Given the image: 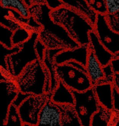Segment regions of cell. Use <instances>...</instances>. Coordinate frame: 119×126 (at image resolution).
Wrapping results in <instances>:
<instances>
[{
  "instance_id": "6da1fadb",
  "label": "cell",
  "mask_w": 119,
  "mask_h": 126,
  "mask_svg": "<svg viewBox=\"0 0 119 126\" xmlns=\"http://www.w3.org/2000/svg\"><path fill=\"white\" fill-rule=\"evenodd\" d=\"M52 10L45 3L37 4L29 7L30 15L41 26L39 39L47 49H74L79 46L69 34L65 29L55 22L50 16Z\"/></svg>"
},
{
  "instance_id": "7a4b0ae2",
  "label": "cell",
  "mask_w": 119,
  "mask_h": 126,
  "mask_svg": "<svg viewBox=\"0 0 119 126\" xmlns=\"http://www.w3.org/2000/svg\"><path fill=\"white\" fill-rule=\"evenodd\" d=\"M50 16L79 45L89 46V33L94 30V26L85 16L64 5L52 10Z\"/></svg>"
},
{
  "instance_id": "3957f363",
  "label": "cell",
  "mask_w": 119,
  "mask_h": 126,
  "mask_svg": "<svg viewBox=\"0 0 119 126\" xmlns=\"http://www.w3.org/2000/svg\"><path fill=\"white\" fill-rule=\"evenodd\" d=\"M14 81L21 92L40 95L45 93V83L50 84L51 78L43 62L37 60L28 64Z\"/></svg>"
},
{
  "instance_id": "277c9868",
  "label": "cell",
  "mask_w": 119,
  "mask_h": 126,
  "mask_svg": "<svg viewBox=\"0 0 119 126\" xmlns=\"http://www.w3.org/2000/svg\"><path fill=\"white\" fill-rule=\"evenodd\" d=\"M38 39L39 32H32L30 37L20 44V49L7 57V71L11 76L14 78L18 77L28 64L39 60L35 48Z\"/></svg>"
},
{
  "instance_id": "5b68a950",
  "label": "cell",
  "mask_w": 119,
  "mask_h": 126,
  "mask_svg": "<svg viewBox=\"0 0 119 126\" xmlns=\"http://www.w3.org/2000/svg\"><path fill=\"white\" fill-rule=\"evenodd\" d=\"M58 81H61L72 91L84 92L93 87L87 72L66 63L55 65Z\"/></svg>"
},
{
  "instance_id": "8992f818",
  "label": "cell",
  "mask_w": 119,
  "mask_h": 126,
  "mask_svg": "<svg viewBox=\"0 0 119 126\" xmlns=\"http://www.w3.org/2000/svg\"><path fill=\"white\" fill-rule=\"evenodd\" d=\"M72 91L75 98L74 106L81 126H90L92 116L99 105L93 87L81 92Z\"/></svg>"
},
{
  "instance_id": "52a82bcc",
  "label": "cell",
  "mask_w": 119,
  "mask_h": 126,
  "mask_svg": "<svg viewBox=\"0 0 119 126\" xmlns=\"http://www.w3.org/2000/svg\"><path fill=\"white\" fill-rule=\"evenodd\" d=\"M51 94L44 93L40 95L31 94L18 107L23 126H38L40 112Z\"/></svg>"
},
{
  "instance_id": "ba28073f",
  "label": "cell",
  "mask_w": 119,
  "mask_h": 126,
  "mask_svg": "<svg viewBox=\"0 0 119 126\" xmlns=\"http://www.w3.org/2000/svg\"><path fill=\"white\" fill-rule=\"evenodd\" d=\"M94 26V31L102 44L114 55L119 54V33L111 29L106 15L97 14Z\"/></svg>"
},
{
  "instance_id": "9c48e42d",
  "label": "cell",
  "mask_w": 119,
  "mask_h": 126,
  "mask_svg": "<svg viewBox=\"0 0 119 126\" xmlns=\"http://www.w3.org/2000/svg\"><path fill=\"white\" fill-rule=\"evenodd\" d=\"M1 89V105L0 117V125L5 126L9 106L16 96L19 91L14 78L6 77L0 80Z\"/></svg>"
},
{
  "instance_id": "30bf717a",
  "label": "cell",
  "mask_w": 119,
  "mask_h": 126,
  "mask_svg": "<svg viewBox=\"0 0 119 126\" xmlns=\"http://www.w3.org/2000/svg\"><path fill=\"white\" fill-rule=\"evenodd\" d=\"M89 51V46L87 45H79L74 49H64L55 56L54 62L55 64L58 65L75 61L85 66Z\"/></svg>"
},
{
  "instance_id": "8fae6325",
  "label": "cell",
  "mask_w": 119,
  "mask_h": 126,
  "mask_svg": "<svg viewBox=\"0 0 119 126\" xmlns=\"http://www.w3.org/2000/svg\"><path fill=\"white\" fill-rule=\"evenodd\" d=\"M61 126V113L57 104L50 98L42 107L39 118L38 126Z\"/></svg>"
},
{
  "instance_id": "7c38bea8",
  "label": "cell",
  "mask_w": 119,
  "mask_h": 126,
  "mask_svg": "<svg viewBox=\"0 0 119 126\" xmlns=\"http://www.w3.org/2000/svg\"><path fill=\"white\" fill-rule=\"evenodd\" d=\"M89 35L90 39L89 47L92 50L102 66L110 63L114 58V55L100 42L94 30L89 32Z\"/></svg>"
},
{
  "instance_id": "4fadbf2b",
  "label": "cell",
  "mask_w": 119,
  "mask_h": 126,
  "mask_svg": "<svg viewBox=\"0 0 119 126\" xmlns=\"http://www.w3.org/2000/svg\"><path fill=\"white\" fill-rule=\"evenodd\" d=\"M92 87L99 104L109 110H113V83H98Z\"/></svg>"
},
{
  "instance_id": "5bb4252c",
  "label": "cell",
  "mask_w": 119,
  "mask_h": 126,
  "mask_svg": "<svg viewBox=\"0 0 119 126\" xmlns=\"http://www.w3.org/2000/svg\"><path fill=\"white\" fill-rule=\"evenodd\" d=\"M89 51L85 66L87 73L90 78L92 85L97 84L104 77L103 66L96 58L92 49Z\"/></svg>"
},
{
  "instance_id": "9a60e30c",
  "label": "cell",
  "mask_w": 119,
  "mask_h": 126,
  "mask_svg": "<svg viewBox=\"0 0 119 126\" xmlns=\"http://www.w3.org/2000/svg\"><path fill=\"white\" fill-rule=\"evenodd\" d=\"M64 6H67L85 16L94 26L97 13L88 4L85 0H61Z\"/></svg>"
},
{
  "instance_id": "2e32d148",
  "label": "cell",
  "mask_w": 119,
  "mask_h": 126,
  "mask_svg": "<svg viewBox=\"0 0 119 126\" xmlns=\"http://www.w3.org/2000/svg\"><path fill=\"white\" fill-rule=\"evenodd\" d=\"M50 99L57 104H75V98L72 90L60 81H58L57 87L51 93Z\"/></svg>"
},
{
  "instance_id": "e0dca14e",
  "label": "cell",
  "mask_w": 119,
  "mask_h": 126,
  "mask_svg": "<svg viewBox=\"0 0 119 126\" xmlns=\"http://www.w3.org/2000/svg\"><path fill=\"white\" fill-rule=\"evenodd\" d=\"M115 112L99 104L98 110L93 115L90 126H113Z\"/></svg>"
},
{
  "instance_id": "ac0fdd59",
  "label": "cell",
  "mask_w": 119,
  "mask_h": 126,
  "mask_svg": "<svg viewBox=\"0 0 119 126\" xmlns=\"http://www.w3.org/2000/svg\"><path fill=\"white\" fill-rule=\"evenodd\" d=\"M61 113V126H82L74 105L58 104Z\"/></svg>"
},
{
  "instance_id": "d6986e66",
  "label": "cell",
  "mask_w": 119,
  "mask_h": 126,
  "mask_svg": "<svg viewBox=\"0 0 119 126\" xmlns=\"http://www.w3.org/2000/svg\"><path fill=\"white\" fill-rule=\"evenodd\" d=\"M0 5L4 8L14 10L26 18L30 16L29 7L23 0H0Z\"/></svg>"
},
{
  "instance_id": "ffe728a7",
  "label": "cell",
  "mask_w": 119,
  "mask_h": 126,
  "mask_svg": "<svg viewBox=\"0 0 119 126\" xmlns=\"http://www.w3.org/2000/svg\"><path fill=\"white\" fill-rule=\"evenodd\" d=\"M47 50V49H46ZM43 63L48 69L51 78V86H50V93H52L53 91L56 89L58 84V80L57 79L56 71L55 65L54 62V59L51 58L48 55L47 50L45 53V56Z\"/></svg>"
},
{
  "instance_id": "44dd1931",
  "label": "cell",
  "mask_w": 119,
  "mask_h": 126,
  "mask_svg": "<svg viewBox=\"0 0 119 126\" xmlns=\"http://www.w3.org/2000/svg\"><path fill=\"white\" fill-rule=\"evenodd\" d=\"M32 32L22 26L16 29L12 36L13 46L19 45L27 41L30 37Z\"/></svg>"
},
{
  "instance_id": "7402d4cb",
  "label": "cell",
  "mask_w": 119,
  "mask_h": 126,
  "mask_svg": "<svg viewBox=\"0 0 119 126\" xmlns=\"http://www.w3.org/2000/svg\"><path fill=\"white\" fill-rule=\"evenodd\" d=\"M20 49V46L16 45L13 46L11 48H8L3 44L0 43V71H5L6 73H8L7 71L6 58L8 56L18 52ZM9 74V73H8ZM10 75V74H9Z\"/></svg>"
},
{
  "instance_id": "603a6c76",
  "label": "cell",
  "mask_w": 119,
  "mask_h": 126,
  "mask_svg": "<svg viewBox=\"0 0 119 126\" xmlns=\"http://www.w3.org/2000/svg\"><path fill=\"white\" fill-rule=\"evenodd\" d=\"M23 123L19 113L18 108L11 104L8 108L5 126H23Z\"/></svg>"
},
{
  "instance_id": "cb8c5ba5",
  "label": "cell",
  "mask_w": 119,
  "mask_h": 126,
  "mask_svg": "<svg viewBox=\"0 0 119 126\" xmlns=\"http://www.w3.org/2000/svg\"><path fill=\"white\" fill-rule=\"evenodd\" d=\"M13 31L0 24V43L8 48L13 47L12 36Z\"/></svg>"
},
{
  "instance_id": "d4e9b609",
  "label": "cell",
  "mask_w": 119,
  "mask_h": 126,
  "mask_svg": "<svg viewBox=\"0 0 119 126\" xmlns=\"http://www.w3.org/2000/svg\"><path fill=\"white\" fill-rule=\"evenodd\" d=\"M89 6L97 14L106 15L108 13L105 0H85Z\"/></svg>"
},
{
  "instance_id": "484cf974",
  "label": "cell",
  "mask_w": 119,
  "mask_h": 126,
  "mask_svg": "<svg viewBox=\"0 0 119 126\" xmlns=\"http://www.w3.org/2000/svg\"><path fill=\"white\" fill-rule=\"evenodd\" d=\"M109 26L114 31L119 33V12L106 15Z\"/></svg>"
},
{
  "instance_id": "4316f807",
  "label": "cell",
  "mask_w": 119,
  "mask_h": 126,
  "mask_svg": "<svg viewBox=\"0 0 119 126\" xmlns=\"http://www.w3.org/2000/svg\"><path fill=\"white\" fill-rule=\"evenodd\" d=\"M0 24L3 25L13 31H14L16 29L22 26V25L18 22L2 14H0Z\"/></svg>"
},
{
  "instance_id": "83f0119b",
  "label": "cell",
  "mask_w": 119,
  "mask_h": 126,
  "mask_svg": "<svg viewBox=\"0 0 119 126\" xmlns=\"http://www.w3.org/2000/svg\"><path fill=\"white\" fill-rule=\"evenodd\" d=\"M103 69L104 73V77L103 79L100 80L98 83H113L115 72L113 71V69L111 63H109L103 66Z\"/></svg>"
},
{
  "instance_id": "f1b7e54d",
  "label": "cell",
  "mask_w": 119,
  "mask_h": 126,
  "mask_svg": "<svg viewBox=\"0 0 119 126\" xmlns=\"http://www.w3.org/2000/svg\"><path fill=\"white\" fill-rule=\"evenodd\" d=\"M35 48L38 55L39 60L43 62L45 56V53L47 49L46 47L40 40L38 39L35 43Z\"/></svg>"
},
{
  "instance_id": "f546056e",
  "label": "cell",
  "mask_w": 119,
  "mask_h": 126,
  "mask_svg": "<svg viewBox=\"0 0 119 126\" xmlns=\"http://www.w3.org/2000/svg\"><path fill=\"white\" fill-rule=\"evenodd\" d=\"M108 13L119 12V0H105Z\"/></svg>"
},
{
  "instance_id": "4dcf8cb0",
  "label": "cell",
  "mask_w": 119,
  "mask_h": 126,
  "mask_svg": "<svg viewBox=\"0 0 119 126\" xmlns=\"http://www.w3.org/2000/svg\"><path fill=\"white\" fill-rule=\"evenodd\" d=\"M113 111L119 116V92L113 86Z\"/></svg>"
},
{
  "instance_id": "1f68e13d",
  "label": "cell",
  "mask_w": 119,
  "mask_h": 126,
  "mask_svg": "<svg viewBox=\"0 0 119 126\" xmlns=\"http://www.w3.org/2000/svg\"><path fill=\"white\" fill-rule=\"evenodd\" d=\"M31 95V94L24 93L19 91L12 104L18 108L22 103V102Z\"/></svg>"
},
{
  "instance_id": "d6a6232c",
  "label": "cell",
  "mask_w": 119,
  "mask_h": 126,
  "mask_svg": "<svg viewBox=\"0 0 119 126\" xmlns=\"http://www.w3.org/2000/svg\"><path fill=\"white\" fill-rule=\"evenodd\" d=\"M45 3L52 10L56 9L64 5L61 0H44Z\"/></svg>"
},
{
  "instance_id": "836d02e7",
  "label": "cell",
  "mask_w": 119,
  "mask_h": 126,
  "mask_svg": "<svg viewBox=\"0 0 119 126\" xmlns=\"http://www.w3.org/2000/svg\"><path fill=\"white\" fill-rule=\"evenodd\" d=\"M110 63L114 72L115 73L119 72V57H114Z\"/></svg>"
},
{
  "instance_id": "e575fe53",
  "label": "cell",
  "mask_w": 119,
  "mask_h": 126,
  "mask_svg": "<svg viewBox=\"0 0 119 126\" xmlns=\"http://www.w3.org/2000/svg\"><path fill=\"white\" fill-rule=\"evenodd\" d=\"M66 63L68 64L74 66L75 67H76L77 68H78L80 70H82L84 72H87L85 66H84L81 63H80L78 62H76V61H69V62H68Z\"/></svg>"
},
{
  "instance_id": "d590c367",
  "label": "cell",
  "mask_w": 119,
  "mask_h": 126,
  "mask_svg": "<svg viewBox=\"0 0 119 126\" xmlns=\"http://www.w3.org/2000/svg\"><path fill=\"white\" fill-rule=\"evenodd\" d=\"M23 0L24 1V2L29 7L35 4L45 3L44 0Z\"/></svg>"
},
{
  "instance_id": "8d00e7d4",
  "label": "cell",
  "mask_w": 119,
  "mask_h": 126,
  "mask_svg": "<svg viewBox=\"0 0 119 126\" xmlns=\"http://www.w3.org/2000/svg\"><path fill=\"white\" fill-rule=\"evenodd\" d=\"M113 86L117 89L119 92V72L115 73Z\"/></svg>"
},
{
  "instance_id": "74e56055",
  "label": "cell",
  "mask_w": 119,
  "mask_h": 126,
  "mask_svg": "<svg viewBox=\"0 0 119 126\" xmlns=\"http://www.w3.org/2000/svg\"><path fill=\"white\" fill-rule=\"evenodd\" d=\"M114 126H119V116L118 117V118H117L115 123V125Z\"/></svg>"
}]
</instances>
